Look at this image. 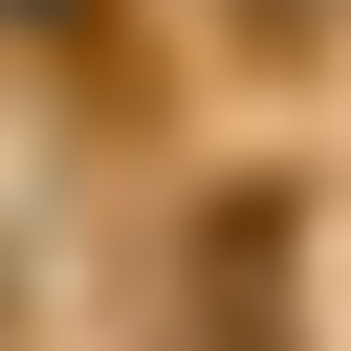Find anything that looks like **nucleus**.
Masks as SVG:
<instances>
[{"label":"nucleus","mask_w":351,"mask_h":351,"mask_svg":"<svg viewBox=\"0 0 351 351\" xmlns=\"http://www.w3.org/2000/svg\"><path fill=\"white\" fill-rule=\"evenodd\" d=\"M197 351H285V197L263 176L197 219Z\"/></svg>","instance_id":"f257e3e1"}]
</instances>
